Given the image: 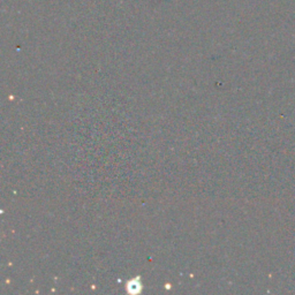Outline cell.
<instances>
[{"label":"cell","mask_w":295,"mask_h":295,"mask_svg":"<svg viewBox=\"0 0 295 295\" xmlns=\"http://www.w3.org/2000/svg\"><path fill=\"white\" fill-rule=\"evenodd\" d=\"M141 282L137 279H134V280H131L128 282V286H127V289H128V292L130 293H139L141 292Z\"/></svg>","instance_id":"cell-1"}]
</instances>
